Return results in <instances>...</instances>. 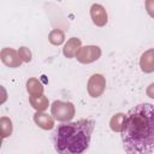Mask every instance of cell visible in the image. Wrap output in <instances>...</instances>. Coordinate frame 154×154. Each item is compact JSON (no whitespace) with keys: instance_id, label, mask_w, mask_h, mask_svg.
<instances>
[{"instance_id":"cell-1","label":"cell","mask_w":154,"mask_h":154,"mask_svg":"<svg viewBox=\"0 0 154 154\" xmlns=\"http://www.w3.org/2000/svg\"><path fill=\"white\" fill-rule=\"evenodd\" d=\"M122 141L128 154L154 153V105L138 103L128 111Z\"/></svg>"},{"instance_id":"cell-2","label":"cell","mask_w":154,"mask_h":154,"mask_svg":"<svg viewBox=\"0 0 154 154\" xmlns=\"http://www.w3.org/2000/svg\"><path fill=\"white\" fill-rule=\"evenodd\" d=\"M95 122L79 119L58 125L53 134L54 148L59 154H83L90 143Z\"/></svg>"},{"instance_id":"cell-3","label":"cell","mask_w":154,"mask_h":154,"mask_svg":"<svg viewBox=\"0 0 154 154\" xmlns=\"http://www.w3.org/2000/svg\"><path fill=\"white\" fill-rule=\"evenodd\" d=\"M75 106L72 102L55 100L51 106V113L58 122H70L75 117Z\"/></svg>"},{"instance_id":"cell-4","label":"cell","mask_w":154,"mask_h":154,"mask_svg":"<svg viewBox=\"0 0 154 154\" xmlns=\"http://www.w3.org/2000/svg\"><path fill=\"white\" fill-rule=\"evenodd\" d=\"M101 57V48L99 46L81 47L76 54V59L82 64H90Z\"/></svg>"},{"instance_id":"cell-5","label":"cell","mask_w":154,"mask_h":154,"mask_svg":"<svg viewBox=\"0 0 154 154\" xmlns=\"http://www.w3.org/2000/svg\"><path fill=\"white\" fill-rule=\"evenodd\" d=\"M106 88V78L100 75V73H94L90 76L88 84H87V90L91 97H99L103 94Z\"/></svg>"},{"instance_id":"cell-6","label":"cell","mask_w":154,"mask_h":154,"mask_svg":"<svg viewBox=\"0 0 154 154\" xmlns=\"http://www.w3.org/2000/svg\"><path fill=\"white\" fill-rule=\"evenodd\" d=\"M0 58L1 61L8 67H18L23 63L18 54V51H14L13 48H2L0 52Z\"/></svg>"},{"instance_id":"cell-7","label":"cell","mask_w":154,"mask_h":154,"mask_svg":"<svg viewBox=\"0 0 154 154\" xmlns=\"http://www.w3.org/2000/svg\"><path fill=\"white\" fill-rule=\"evenodd\" d=\"M90 17L93 23L96 26H103L106 25L107 20H108V16L107 12L105 10V7L100 4H93L90 7Z\"/></svg>"},{"instance_id":"cell-8","label":"cell","mask_w":154,"mask_h":154,"mask_svg":"<svg viewBox=\"0 0 154 154\" xmlns=\"http://www.w3.org/2000/svg\"><path fill=\"white\" fill-rule=\"evenodd\" d=\"M140 67L144 73L154 72V48L146 51L140 59Z\"/></svg>"},{"instance_id":"cell-9","label":"cell","mask_w":154,"mask_h":154,"mask_svg":"<svg viewBox=\"0 0 154 154\" xmlns=\"http://www.w3.org/2000/svg\"><path fill=\"white\" fill-rule=\"evenodd\" d=\"M34 122L43 130H51L54 128V118L45 112H36L34 114Z\"/></svg>"},{"instance_id":"cell-10","label":"cell","mask_w":154,"mask_h":154,"mask_svg":"<svg viewBox=\"0 0 154 154\" xmlns=\"http://www.w3.org/2000/svg\"><path fill=\"white\" fill-rule=\"evenodd\" d=\"M81 45H82V42H81L79 38H77V37H71V38H69L67 42L65 43L64 48H63L64 55H65L66 58H69V59L76 57L77 52H78L79 48L82 47Z\"/></svg>"},{"instance_id":"cell-11","label":"cell","mask_w":154,"mask_h":154,"mask_svg":"<svg viewBox=\"0 0 154 154\" xmlns=\"http://www.w3.org/2000/svg\"><path fill=\"white\" fill-rule=\"evenodd\" d=\"M26 91L30 96H38L43 95V85L37 78H29L26 81Z\"/></svg>"},{"instance_id":"cell-12","label":"cell","mask_w":154,"mask_h":154,"mask_svg":"<svg viewBox=\"0 0 154 154\" xmlns=\"http://www.w3.org/2000/svg\"><path fill=\"white\" fill-rule=\"evenodd\" d=\"M29 102L32 106V108L36 109V112H43L48 108L49 102L47 96L38 95V96H29Z\"/></svg>"},{"instance_id":"cell-13","label":"cell","mask_w":154,"mask_h":154,"mask_svg":"<svg viewBox=\"0 0 154 154\" xmlns=\"http://www.w3.org/2000/svg\"><path fill=\"white\" fill-rule=\"evenodd\" d=\"M124 119H125V114L124 113H116L111 118V120H109V128H111V130L114 131V132H122Z\"/></svg>"},{"instance_id":"cell-14","label":"cell","mask_w":154,"mask_h":154,"mask_svg":"<svg viewBox=\"0 0 154 154\" xmlns=\"http://www.w3.org/2000/svg\"><path fill=\"white\" fill-rule=\"evenodd\" d=\"M13 130V125L10 118L7 117H1L0 118V132H1V137L6 138L12 134Z\"/></svg>"},{"instance_id":"cell-15","label":"cell","mask_w":154,"mask_h":154,"mask_svg":"<svg viewBox=\"0 0 154 154\" xmlns=\"http://www.w3.org/2000/svg\"><path fill=\"white\" fill-rule=\"evenodd\" d=\"M48 40L52 45L54 46H60L64 41H65V34L63 30L60 29H53L49 35H48Z\"/></svg>"},{"instance_id":"cell-16","label":"cell","mask_w":154,"mask_h":154,"mask_svg":"<svg viewBox=\"0 0 154 154\" xmlns=\"http://www.w3.org/2000/svg\"><path fill=\"white\" fill-rule=\"evenodd\" d=\"M18 54H19L22 61H24V63H29V61L31 60V57H32L31 51H30L28 47H24V46H23V47H19Z\"/></svg>"},{"instance_id":"cell-17","label":"cell","mask_w":154,"mask_h":154,"mask_svg":"<svg viewBox=\"0 0 154 154\" xmlns=\"http://www.w3.org/2000/svg\"><path fill=\"white\" fill-rule=\"evenodd\" d=\"M144 5H146V10H147L148 14L152 18H154V0H147L144 2Z\"/></svg>"},{"instance_id":"cell-18","label":"cell","mask_w":154,"mask_h":154,"mask_svg":"<svg viewBox=\"0 0 154 154\" xmlns=\"http://www.w3.org/2000/svg\"><path fill=\"white\" fill-rule=\"evenodd\" d=\"M147 95L150 99H154V83H152V84L148 85V88H147Z\"/></svg>"}]
</instances>
